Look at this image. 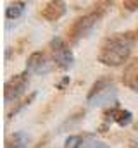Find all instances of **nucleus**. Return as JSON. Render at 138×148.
Listing matches in <instances>:
<instances>
[{
	"instance_id": "nucleus-1",
	"label": "nucleus",
	"mask_w": 138,
	"mask_h": 148,
	"mask_svg": "<svg viewBox=\"0 0 138 148\" xmlns=\"http://www.w3.org/2000/svg\"><path fill=\"white\" fill-rule=\"evenodd\" d=\"M131 47H133V40L130 35H116L112 38H107L105 43L100 47L99 62L110 67L123 66L131 55Z\"/></svg>"
},
{
	"instance_id": "nucleus-2",
	"label": "nucleus",
	"mask_w": 138,
	"mask_h": 148,
	"mask_svg": "<svg viewBox=\"0 0 138 148\" xmlns=\"http://www.w3.org/2000/svg\"><path fill=\"white\" fill-rule=\"evenodd\" d=\"M102 17H104V10L102 9L92 10V12H88V14L78 17V19L72 23V26L69 28V31H68L69 40H71L72 43H78L81 38H86L92 31H93V28L100 23Z\"/></svg>"
},
{
	"instance_id": "nucleus-3",
	"label": "nucleus",
	"mask_w": 138,
	"mask_h": 148,
	"mask_svg": "<svg viewBox=\"0 0 138 148\" xmlns=\"http://www.w3.org/2000/svg\"><path fill=\"white\" fill-rule=\"evenodd\" d=\"M114 95H116V86H114L112 77H100L90 88L86 102L90 105H102V103H107Z\"/></svg>"
},
{
	"instance_id": "nucleus-4",
	"label": "nucleus",
	"mask_w": 138,
	"mask_h": 148,
	"mask_svg": "<svg viewBox=\"0 0 138 148\" xmlns=\"http://www.w3.org/2000/svg\"><path fill=\"white\" fill-rule=\"evenodd\" d=\"M28 83H30V73L24 71L21 74H16L14 77H10L5 86H3V98H5V103H12L16 100L21 98V95L26 91L28 88Z\"/></svg>"
},
{
	"instance_id": "nucleus-5",
	"label": "nucleus",
	"mask_w": 138,
	"mask_h": 148,
	"mask_svg": "<svg viewBox=\"0 0 138 148\" xmlns=\"http://www.w3.org/2000/svg\"><path fill=\"white\" fill-rule=\"evenodd\" d=\"M50 52H52L54 62L61 69H69L74 64V53L62 38H54L50 41Z\"/></svg>"
},
{
	"instance_id": "nucleus-6",
	"label": "nucleus",
	"mask_w": 138,
	"mask_h": 148,
	"mask_svg": "<svg viewBox=\"0 0 138 148\" xmlns=\"http://www.w3.org/2000/svg\"><path fill=\"white\" fill-rule=\"evenodd\" d=\"M52 67H54V60L48 59V55L45 52H33L28 57V64H26V71L28 73L43 76V74L50 73Z\"/></svg>"
},
{
	"instance_id": "nucleus-7",
	"label": "nucleus",
	"mask_w": 138,
	"mask_h": 148,
	"mask_svg": "<svg viewBox=\"0 0 138 148\" xmlns=\"http://www.w3.org/2000/svg\"><path fill=\"white\" fill-rule=\"evenodd\" d=\"M123 84L131 91H138V57L130 60L123 71Z\"/></svg>"
},
{
	"instance_id": "nucleus-8",
	"label": "nucleus",
	"mask_w": 138,
	"mask_h": 148,
	"mask_svg": "<svg viewBox=\"0 0 138 148\" xmlns=\"http://www.w3.org/2000/svg\"><path fill=\"white\" fill-rule=\"evenodd\" d=\"M64 14H66V3L64 2H48L40 10V16L45 21H50V23L59 21Z\"/></svg>"
},
{
	"instance_id": "nucleus-9",
	"label": "nucleus",
	"mask_w": 138,
	"mask_h": 148,
	"mask_svg": "<svg viewBox=\"0 0 138 148\" xmlns=\"http://www.w3.org/2000/svg\"><path fill=\"white\" fill-rule=\"evenodd\" d=\"M107 115L110 117V121H114V122H116L117 126H121V127H126V126H130V124L133 122V114L130 110L119 109L117 105L107 112Z\"/></svg>"
},
{
	"instance_id": "nucleus-10",
	"label": "nucleus",
	"mask_w": 138,
	"mask_h": 148,
	"mask_svg": "<svg viewBox=\"0 0 138 148\" xmlns=\"http://www.w3.org/2000/svg\"><path fill=\"white\" fill-rule=\"evenodd\" d=\"M5 148H28V136L23 131L10 134L5 141Z\"/></svg>"
},
{
	"instance_id": "nucleus-11",
	"label": "nucleus",
	"mask_w": 138,
	"mask_h": 148,
	"mask_svg": "<svg viewBox=\"0 0 138 148\" xmlns=\"http://www.w3.org/2000/svg\"><path fill=\"white\" fill-rule=\"evenodd\" d=\"M26 10V2H12L5 9V17L7 19H19Z\"/></svg>"
},
{
	"instance_id": "nucleus-12",
	"label": "nucleus",
	"mask_w": 138,
	"mask_h": 148,
	"mask_svg": "<svg viewBox=\"0 0 138 148\" xmlns=\"http://www.w3.org/2000/svg\"><path fill=\"white\" fill-rule=\"evenodd\" d=\"M64 148H83V136L72 134L64 141Z\"/></svg>"
},
{
	"instance_id": "nucleus-13",
	"label": "nucleus",
	"mask_w": 138,
	"mask_h": 148,
	"mask_svg": "<svg viewBox=\"0 0 138 148\" xmlns=\"http://www.w3.org/2000/svg\"><path fill=\"white\" fill-rule=\"evenodd\" d=\"M123 7L128 9V10H137L138 9V2L137 0H133V2H131V0H124V2H123Z\"/></svg>"
},
{
	"instance_id": "nucleus-14",
	"label": "nucleus",
	"mask_w": 138,
	"mask_h": 148,
	"mask_svg": "<svg viewBox=\"0 0 138 148\" xmlns=\"http://www.w3.org/2000/svg\"><path fill=\"white\" fill-rule=\"evenodd\" d=\"M83 148H109V145H105V143H90V145H86V147H83Z\"/></svg>"
},
{
	"instance_id": "nucleus-15",
	"label": "nucleus",
	"mask_w": 138,
	"mask_h": 148,
	"mask_svg": "<svg viewBox=\"0 0 138 148\" xmlns=\"http://www.w3.org/2000/svg\"><path fill=\"white\" fill-rule=\"evenodd\" d=\"M68 83H69V77H64V79H62V81L59 83V88L62 90V88H64V84H68Z\"/></svg>"
}]
</instances>
